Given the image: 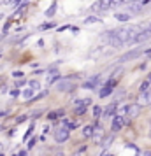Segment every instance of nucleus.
Returning <instances> with one entry per match:
<instances>
[{
    "instance_id": "obj_1",
    "label": "nucleus",
    "mask_w": 151,
    "mask_h": 156,
    "mask_svg": "<svg viewBox=\"0 0 151 156\" xmlns=\"http://www.w3.org/2000/svg\"><path fill=\"white\" fill-rule=\"evenodd\" d=\"M69 135H70V132L67 130V128H58V130H55V140L56 142H65L67 139H69Z\"/></svg>"
},
{
    "instance_id": "obj_2",
    "label": "nucleus",
    "mask_w": 151,
    "mask_h": 156,
    "mask_svg": "<svg viewBox=\"0 0 151 156\" xmlns=\"http://www.w3.org/2000/svg\"><path fill=\"white\" fill-rule=\"evenodd\" d=\"M111 7H113V2H111V0H97V2H95V5H93L95 11H100V12L109 11Z\"/></svg>"
},
{
    "instance_id": "obj_3",
    "label": "nucleus",
    "mask_w": 151,
    "mask_h": 156,
    "mask_svg": "<svg viewBox=\"0 0 151 156\" xmlns=\"http://www.w3.org/2000/svg\"><path fill=\"white\" fill-rule=\"evenodd\" d=\"M123 126H125V118H123V116H120V114H118V116H114V118H113V123H111L113 132H120Z\"/></svg>"
},
{
    "instance_id": "obj_4",
    "label": "nucleus",
    "mask_w": 151,
    "mask_h": 156,
    "mask_svg": "<svg viewBox=\"0 0 151 156\" xmlns=\"http://www.w3.org/2000/svg\"><path fill=\"white\" fill-rule=\"evenodd\" d=\"M114 86H116V79H114V81H109L107 84L102 88V91H100L102 98H104V97H107V95H111V93H113V90H114Z\"/></svg>"
},
{
    "instance_id": "obj_5",
    "label": "nucleus",
    "mask_w": 151,
    "mask_h": 156,
    "mask_svg": "<svg viewBox=\"0 0 151 156\" xmlns=\"http://www.w3.org/2000/svg\"><path fill=\"white\" fill-rule=\"evenodd\" d=\"M151 37V28H148V30H142V32H139L137 34V37L132 41L134 44H137V42H142V41H146V39H149Z\"/></svg>"
},
{
    "instance_id": "obj_6",
    "label": "nucleus",
    "mask_w": 151,
    "mask_h": 156,
    "mask_svg": "<svg viewBox=\"0 0 151 156\" xmlns=\"http://www.w3.org/2000/svg\"><path fill=\"white\" fill-rule=\"evenodd\" d=\"M56 90L58 91H72V90H74V84L69 83V81H62V83L56 84Z\"/></svg>"
},
{
    "instance_id": "obj_7",
    "label": "nucleus",
    "mask_w": 151,
    "mask_h": 156,
    "mask_svg": "<svg viewBox=\"0 0 151 156\" xmlns=\"http://www.w3.org/2000/svg\"><path fill=\"white\" fill-rule=\"evenodd\" d=\"M34 95H35V91H34L30 86H28V88H25V90L21 91V97L25 100H32V98H34Z\"/></svg>"
},
{
    "instance_id": "obj_8",
    "label": "nucleus",
    "mask_w": 151,
    "mask_h": 156,
    "mask_svg": "<svg viewBox=\"0 0 151 156\" xmlns=\"http://www.w3.org/2000/svg\"><path fill=\"white\" fill-rule=\"evenodd\" d=\"M93 135V126H84L83 128V137H92Z\"/></svg>"
},
{
    "instance_id": "obj_9",
    "label": "nucleus",
    "mask_w": 151,
    "mask_h": 156,
    "mask_svg": "<svg viewBox=\"0 0 151 156\" xmlns=\"http://www.w3.org/2000/svg\"><path fill=\"white\" fill-rule=\"evenodd\" d=\"M149 84H151L149 79H148V81H144L142 84H141V90H139V91H141V93H146V91H148V88H149Z\"/></svg>"
},
{
    "instance_id": "obj_10",
    "label": "nucleus",
    "mask_w": 151,
    "mask_h": 156,
    "mask_svg": "<svg viewBox=\"0 0 151 156\" xmlns=\"http://www.w3.org/2000/svg\"><path fill=\"white\" fill-rule=\"evenodd\" d=\"M63 114V111H55V112H49L48 114V119H56L58 116H62Z\"/></svg>"
},
{
    "instance_id": "obj_11",
    "label": "nucleus",
    "mask_w": 151,
    "mask_h": 156,
    "mask_svg": "<svg viewBox=\"0 0 151 156\" xmlns=\"http://www.w3.org/2000/svg\"><path fill=\"white\" fill-rule=\"evenodd\" d=\"M56 79H60V74H58V72H53V74L49 76V79H48V83H49V84H53Z\"/></svg>"
},
{
    "instance_id": "obj_12",
    "label": "nucleus",
    "mask_w": 151,
    "mask_h": 156,
    "mask_svg": "<svg viewBox=\"0 0 151 156\" xmlns=\"http://www.w3.org/2000/svg\"><path fill=\"white\" fill-rule=\"evenodd\" d=\"M55 12H56V4H51V7L46 11V16H53Z\"/></svg>"
},
{
    "instance_id": "obj_13",
    "label": "nucleus",
    "mask_w": 151,
    "mask_h": 156,
    "mask_svg": "<svg viewBox=\"0 0 151 156\" xmlns=\"http://www.w3.org/2000/svg\"><path fill=\"white\" fill-rule=\"evenodd\" d=\"M114 18L118 20V21H128V18H130V16H128V14H120V12H118V14H116Z\"/></svg>"
},
{
    "instance_id": "obj_14",
    "label": "nucleus",
    "mask_w": 151,
    "mask_h": 156,
    "mask_svg": "<svg viewBox=\"0 0 151 156\" xmlns=\"http://www.w3.org/2000/svg\"><path fill=\"white\" fill-rule=\"evenodd\" d=\"M30 88H32V90H34V91H37V90H39V88H41V84H39V81H30Z\"/></svg>"
},
{
    "instance_id": "obj_15",
    "label": "nucleus",
    "mask_w": 151,
    "mask_h": 156,
    "mask_svg": "<svg viewBox=\"0 0 151 156\" xmlns=\"http://www.w3.org/2000/svg\"><path fill=\"white\" fill-rule=\"evenodd\" d=\"M100 21V20H99V18H97V16H90V18H86V25H90V23H99Z\"/></svg>"
},
{
    "instance_id": "obj_16",
    "label": "nucleus",
    "mask_w": 151,
    "mask_h": 156,
    "mask_svg": "<svg viewBox=\"0 0 151 156\" xmlns=\"http://www.w3.org/2000/svg\"><path fill=\"white\" fill-rule=\"evenodd\" d=\"M93 114H95V118H100V114H102L100 105H95V107H93Z\"/></svg>"
},
{
    "instance_id": "obj_17",
    "label": "nucleus",
    "mask_w": 151,
    "mask_h": 156,
    "mask_svg": "<svg viewBox=\"0 0 151 156\" xmlns=\"http://www.w3.org/2000/svg\"><path fill=\"white\" fill-rule=\"evenodd\" d=\"M137 111H139V107H137V105L128 107V114H130V116H135V114H137Z\"/></svg>"
},
{
    "instance_id": "obj_18",
    "label": "nucleus",
    "mask_w": 151,
    "mask_h": 156,
    "mask_svg": "<svg viewBox=\"0 0 151 156\" xmlns=\"http://www.w3.org/2000/svg\"><path fill=\"white\" fill-rule=\"evenodd\" d=\"M23 76H25L23 72H18V70H16V72H13V77H14V79H21Z\"/></svg>"
},
{
    "instance_id": "obj_19",
    "label": "nucleus",
    "mask_w": 151,
    "mask_h": 156,
    "mask_svg": "<svg viewBox=\"0 0 151 156\" xmlns=\"http://www.w3.org/2000/svg\"><path fill=\"white\" fill-rule=\"evenodd\" d=\"M11 95H13V97H18V95H20V91H18V90H13V91H11Z\"/></svg>"
},
{
    "instance_id": "obj_20",
    "label": "nucleus",
    "mask_w": 151,
    "mask_h": 156,
    "mask_svg": "<svg viewBox=\"0 0 151 156\" xmlns=\"http://www.w3.org/2000/svg\"><path fill=\"white\" fill-rule=\"evenodd\" d=\"M53 27V23H46V25H42V28H51Z\"/></svg>"
},
{
    "instance_id": "obj_21",
    "label": "nucleus",
    "mask_w": 151,
    "mask_h": 156,
    "mask_svg": "<svg viewBox=\"0 0 151 156\" xmlns=\"http://www.w3.org/2000/svg\"><path fill=\"white\" fill-rule=\"evenodd\" d=\"M7 2H13V0H7Z\"/></svg>"
}]
</instances>
